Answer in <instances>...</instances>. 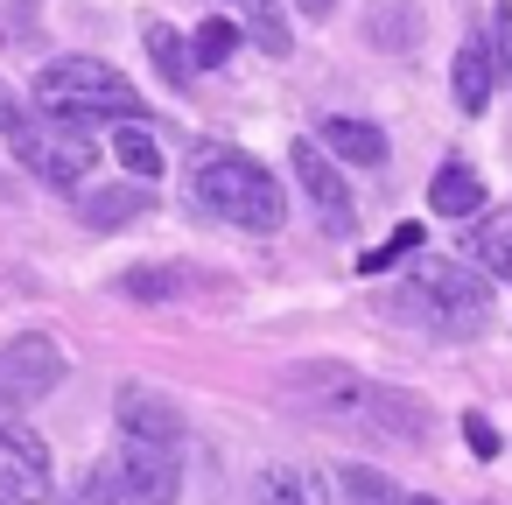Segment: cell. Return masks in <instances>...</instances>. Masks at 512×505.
Here are the masks:
<instances>
[{"instance_id": "1", "label": "cell", "mask_w": 512, "mask_h": 505, "mask_svg": "<svg viewBox=\"0 0 512 505\" xmlns=\"http://www.w3.org/2000/svg\"><path fill=\"white\" fill-rule=\"evenodd\" d=\"M288 400L330 428H351V435H379V442H428V400L386 386V379H365L337 358H316V365H295L288 372Z\"/></svg>"}, {"instance_id": "2", "label": "cell", "mask_w": 512, "mask_h": 505, "mask_svg": "<svg viewBox=\"0 0 512 505\" xmlns=\"http://www.w3.org/2000/svg\"><path fill=\"white\" fill-rule=\"evenodd\" d=\"M36 113L57 127H92V120H141V85L99 57H57L36 71Z\"/></svg>"}, {"instance_id": "3", "label": "cell", "mask_w": 512, "mask_h": 505, "mask_svg": "<svg viewBox=\"0 0 512 505\" xmlns=\"http://www.w3.org/2000/svg\"><path fill=\"white\" fill-rule=\"evenodd\" d=\"M190 197H197L211 218L239 225V232H281V218H288L281 183H274L253 155H239V148H204V155L190 162Z\"/></svg>"}, {"instance_id": "4", "label": "cell", "mask_w": 512, "mask_h": 505, "mask_svg": "<svg viewBox=\"0 0 512 505\" xmlns=\"http://www.w3.org/2000/svg\"><path fill=\"white\" fill-rule=\"evenodd\" d=\"M393 309H414L428 330L442 337H470L484 330V309H491V281L470 267V260H442V253H421L407 267V288Z\"/></svg>"}, {"instance_id": "5", "label": "cell", "mask_w": 512, "mask_h": 505, "mask_svg": "<svg viewBox=\"0 0 512 505\" xmlns=\"http://www.w3.org/2000/svg\"><path fill=\"white\" fill-rule=\"evenodd\" d=\"M176 491H183L176 449H169V442H134V435H120V449L85 470L78 505H169Z\"/></svg>"}, {"instance_id": "6", "label": "cell", "mask_w": 512, "mask_h": 505, "mask_svg": "<svg viewBox=\"0 0 512 505\" xmlns=\"http://www.w3.org/2000/svg\"><path fill=\"white\" fill-rule=\"evenodd\" d=\"M64 344L50 337V330H22V337H8L0 344V407L8 414H22V407H36L43 393H57L64 386Z\"/></svg>"}, {"instance_id": "7", "label": "cell", "mask_w": 512, "mask_h": 505, "mask_svg": "<svg viewBox=\"0 0 512 505\" xmlns=\"http://www.w3.org/2000/svg\"><path fill=\"white\" fill-rule=\"evenodd\" d=\"M288 169H295V183H302L316 225H323L330 239H351V232H358V204H351V190H344L330 148H323V141H295V148H288Z\"/></svg>"}, {"instance_id": "8", "label": "cell", "mask_w": 512, "mask_h": 505, "mask_svg": "<svg viewBox=\"0 0 512 505\" xmlns=\"http://www.w3.org/2000/svg\"><path fill=\"white\" fill-rule=\"evenodd\" d=\"M50 484H57L50 442L29 421H0V498H8V505H43Z\"/></svg>"}, {"instance_id": "9", "label": "cell", "mask_w": 512, "mask_h": 505, "mask_svg": "<svg viewBox=\"0 0 512 505\" xmlns=\"http://www.w3.org/2000/svg\"><path fill=\"white\" fill-rule=\"evenodd\" d=\"M120 435H134V442H183V414H176V400H162V393H148V386H120Z\"/></svg>"}, {"instance_id": "10", "label": "cell", "mask_w": 512, "mask_h": 505, "mask_svg": "<svg viewBox=\"0 0 512 505\" xmlns=\"http://www.w3.org/2000/svg\"><path fill=\"white\" fill-rule=\"evenodd\" d=\"M484 281H512V204H498V211H484V218H470V232H463V246H456Z\"/></svg>"}, {"instance_id": "11", "label": "cell", "mask_w": 512, "mask_h": 505, "mask_svg": "<svg viewBox=\"0 0 512 505\" xmlns=\"http://www.w3.org/2000/svg\"><path fill=\"white\" fill-rule=\"evenodd\" d=\"M498 78H505V50H491L484 36H470V43L456 50V71H449L456 106H463V113H484V106H491V92H498Z\"/></svg>"}, {"instance_id": "12", "label": "cell", "mask_w": 512, "mask_h": 505, "mask_svg": "<svg viewBox=\"0 0 512 505\" xmlns=\"http://www.w3.org/2000/svg\"><path fill=\"white\" fill-rule=\"evenodd\" d=\"M323 148H330V162H358V169H379L386 162V134L372 127V120H323V134H316Z\"/></svg>"}, {"instance_id": "13", "label": "cell", "mask_w": 512, "mask_h": 505, "mask_svg": "<svg viewBox=\"0 0 512 505\" xmlns=\"http://www.w3.org/2000/svg\"><path fill=\"white\" fill-rule=\"evenodd\" d=\"M428 204H435V218H484V183H477V169H470V162H442L435 183H428Z\"/></svg>"}, {"instance_id": "14", "label": "cell", "mask_w": 512, "mask_h": 505, "mask_svg": "<svg viewBox=\"0 0 512 505\" xmlns=\"http://www.w3.org/2000/svg\"><path fill=\"white\" fill-rule=\"evenodd\" d=\"M365 43L372 50H414L421 43V8L414 0H372L365 8Z\"/></svg>"}, {"instance_id": "15", "label": "cell", "mask_w": 512, "mask_h": 505, "mask_svg": "<svg viewBox=\"0 0 512 505\" xmlns=\"http://www.w3.org/2000/svg\"><path fill=\"white\" fill-rule=\"evenodd\" d=\"M190 288H211V274H190V267H127L120 274V295H134V302H176Z\"/></svg>"}, {"instance_id": "16", "label": "cell", "mask_w": 512, "mask_h": 505, "mask_svg": "<svg viewBox=\"0 0 512 505\" xmlns=\"http://www.w3.org/2000/svg\"><path fill=\"white\" fill-rule=\"evenodd\" d=\"M260 505H330V484H323V470L274 463V470L260 477Z\"/></svg>"}, {"instance_id": "17", "label": "cell", "mask_w": 512, "mask_h": 505, "mask_svg": "<svg viewBox=\"0 0 512 505\" xmlns=\"http://www.w3.org/2000/svg\"><path fill=\"white\" fill-rule=\"evenodd\" d=\"M148 211V190L141 183H106V190H92L85 204H78V218L92 225V232H113V225H127V218H141Z\"/></svg>"}, {"instance_id": "18", "label": "cell", "mask_w": 512, "mask_h": 505, "mask_svg": "<svg viewBox=\"0 0 512 505\" xmlns=\"http://www.w3.org/2000/svg\"><path fill=\"white\" fill-rule=\"evenodd\" d=\"M106 148L120 155V169H127L134 183H155V176H162V141H155V134H148L141 120H127V127H120V134L106 141Z\"/></svg>"}, {"instance_id": "19", "label": "cell", "mask_w": 512, "mask_h": 505, "mask_svg": "<svg viewBox=\"0 0 512 505\" xmlns=\"http://www.w3.org/2000/svg\"><path fill=\"white\" fill-rule=\"evenodd\" d=\"M148 57H155L162 85H190V78H197V57H190L183 29H169V22H148Z\"/></svg>"}, {"instance_id": "20", "label": "cell", "mask_w": 512, "mask_h": 505, "mask_svg": "<svg viewBox=\"0 0 512 505\" xmlns=\"http://www.w3.org/2000/svg\"><path fill=\"white\" fill-rule=\"evenodd\" d=\"M246 36H253L267 57H288V50H295V36H288V22H281V8H274V0H253V22H246Z\"/></svg>"}, {"instance_id": "21", "label": "cell", "mask_w": 512, "mask_h": 505, "mask_svg": "<svg viewBox=\"0 0 512 505\" xmlns=\"http://www.w3.org/2000/svg\"><path fill=\"white\" fill-rule=\"evenodd\" d=\"M239 36H246V29H239V22H218V15H211V22H204V29H197V43H190V57H197V64H204V71H211V64H225V57H232V50H239Z\"/></svg>"}, {"instance_id": "22", "label": "cell", "mask_w": 512, "mask_h": 505, "mask_svg": "<svg viewBox=\"0 0 512 505\" xmlns=\"http://www.w3.org/2000/svg\"><path fill=\"white\" fill-rule=\"evenodd\" d=\"M337 484H344V498H351V505H400V498H393V484H386L379 470H337Z\"/></svg>"}, {"instance_id": "23", "label": "cell", "mask_w": 512, "mask_h": 505, "mask_svg": "<svg viewBox=\"0 0 512 505\" xmlns=\"http://www.w3.org/2000/svg\"><path fill=\"white\" fill-rule=\"evenodd\" d=\"M414 246H421V225H400V232L386 239V253H365L358 267H365V274H372V267H393V260H400V253H414Z\"/></svg>"}, {"instance_id": "24", "label": "cell", "mask_w": 512, "mask_h": 505, "mask_svg": "<svg viewBox=\"0 0 512 505\" xmlns=\"http://www.w3.org/2000/svg\"><path fill=\"white\" fill-rule=\"evenodd\" d=\"M463 435H470V449H477V456H498V428H491L484 414H463Z\"/></svg>"}, {"instance_id": "25", "label": "cell", "mask_w": 512, "mask_h": 505, "mask_svg": "<svg viewBox=\"0 0 512 505\" xmlns=\"http://www.w3.org/2000/svg\"><path fill=\"white\" fill-rule=\"evenodd\" d=\"M295 8H302V15H309V22H323V15H330V8H337V0H295Z\"/></svg>"}, {"instance_id": "26", "label": "cell", "mask_w": 512, "mask_h": 505, "mask_svg": "<svg viewBox=\"0 0 512 505\" xmlns=\"http://www.w3.org/2000/svg\"><path fill=\"white\" fill-rule=\"evenodd\" d=\"M400 505H442V498H400Z\"/></svg>"}, {"instance_id": "27", "label": "cell", "mask_w": 512, "mask_h": 505, "mask_svg": "<svg viewBox=\"0 0 512 505\" xmlns=\"http://www.w3.org/2000/svg\"><path fill=\"white\" fill-rule=\"evenodd\" d=\"M246 8H253V0H246Z\"/></svg>"}]
</instances>
